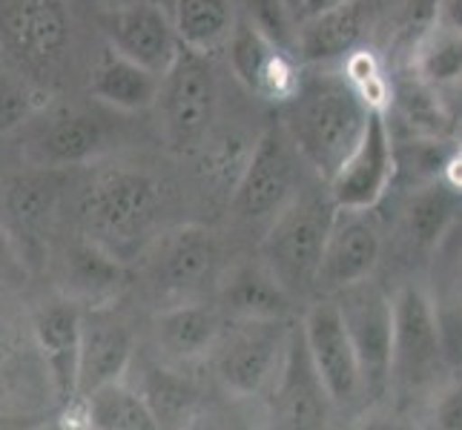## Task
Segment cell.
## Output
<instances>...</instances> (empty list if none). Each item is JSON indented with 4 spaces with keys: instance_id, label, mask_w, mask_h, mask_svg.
<instances>
[{
    "instance_id": "27",
    "label": "cell",
    "mask_w": 462,
    "mask_h": 430,
    "mask_svg": "<svg viewBox=\"0 0 462 430\" xmlns=\"http://www.w3.org/2000/svg\"><path fill=\"white\" fill-rule=\"evenodd\" d=\"M170 14L179 43L201 55L227 46V38L236 26L230 0H172Z\"/></svg>"
},
{
    "instance_id": "22",
    "label": "cell",
    "mask_w": 462,
    "mask_h": 430,
    "mask_svg": "<svg viewBox=\"0 0 462 430\" xmlns=\"http://www.w3.org/2000/svg\"><path fill=\"white\" fill-rule=\"evenodd\" d=\"M221 322L218 313L196 305V301H175L155 318L158 347L172 361H199L213 353L218 342Z\"/></svg>"
},
{
    "instance_id": "28",
    "label": "cell",
    "mask_w": 462,
    "mask_h": 430,
    "mask_svg": "<svg viewBox=\"0 0 462 430\" xmlns=\"http://www.w3.org/2000/svg\"><path fill=\"white\" fill-rule=\"evenodd\" d=\"M67 279H69L72 298L87 301V305H104L109 296L118 293L124 276H121V261L116 256H109L92 238L81 235L69 250Z\"/></svg>"
},
{
    "instance_id": "41",
    "label": "cell",
    "mask_w": 462,
    "mask_h": 430,
    "mask_svg": "<svg viewBox=\"0 0 462 430\" xmlns=\"http://www.w3.org/2000/svg\"><path fill=\"white\" fill-rule=\"evenodd\" d=\"M155 4H162V6H167V9H170V6H172V0H155Z\"/></svg>"
},
{
    "instance_id": "30",
    "label": "cell",
    "mask_w": 462,
    "mask_h": 430,
    "mask_svg": "<svg viewBox=\"0 0 462 430\" xmlns=\"http://www.w3.org/2000/svg\"><path fill=\"white\" fill-rule=\"evenodd\" d=\"M141 396L147 399L150 410L155 413L158 427L167 422H184L193 407V390L187 388V381L175 379L170 371L150 368L144 385L138 388Z\"/></svg>"
},
{
    "instance_id": "2",
    "label": "cell",
    "mask_w": 462,
    "mask_h": 430,
    "mask_svg": "<svg viewBox=\"0 0 462 430\" xmlns=\"http://www.w3.org/2000/svg\"><path fill=\"white\" fill-rule=\"evenodd\" d=\"M81 230L124 261L147 242L158 213V187L138 169H101L81 193Z\"/></svg>"
},
{
    "instance_id": "4",
    "label": "cell",
    "mask_w": 462,
    "mask_h": 430,
    "mask_svg": "<svg viewBox=\"0 0 462 430\" xmlns=\"http://www.w3.org/2000/svg\"><path fill=\"white\" fill-rule=\"evenodd\" d=\"M291 327L284 318H230L221 327L216 353V373L236 396H262L270 390L288 347Z\"/></svg>"
},
{
    "instance_id": "25",
    "label": "cell",
    "mask_w": 462,
    "mask_h": 430,
    "mask_svg": "<svg viewBox=\"0 0 462 430\" xmlns=\"http://www.w3.org/2000/svg\"><path fill=\"white\" fill-rule=\"evenodd\" d=\"M221 307L230 318H284L291 296L264 264H242L221 281Z\"/></svg>"
},
{
    "instance_id": "18",
    "label": "cell",
    "mask_w": 462,
    "mask_h": 430,
    "mask_svg": "<svg viewBox=\"0 0 462 430\" xmlns=\"http://www.w3.org/2000/svg\"><path fill=\"white\" fill-rule=\"evenodd\" d=\"M221 259V247L213 230L189 224L170 233L155 259V284L158 290L187 301L189 293L216 276V267Z\"/></svg>"
},
{
    "instance_id": "29",
    "label": "cell",
    "mask_w": 462,
    "mask_h": 430,
    "mask_svg": "<svg viewBox=\"0 0 462 430\" xmlns=\"http://www.w3.org/2000/svg\"><path fill=\"white\" fill-rule=\"evenodd\" d=\"M411 72L437 89L462 84V32L448 26H428L411 52Z\"/></svg>"
},
{
    "instance_id": "16",
    "label": "cell",
    "mask_w": 462,
    "mask_h": 430,
    "mask_svg": "<svg viewBox=\"0 0 462 430\" xmlns=\"http://www.w3.org/2000/svg\"><path fill=\"white\" fill-rule=\"evenodd\" d=\"M135 339L121 316L106 305H89L81 310V347H78V396L106 381L124 379L133 364Z\"/></svg>"
},
{
    "instance_id": "13",
    "label": "cell",
    "mask_w": 462,
    "mask_h": 430,
    "mask_svg": "<svg viewBox=\"0 0 462 430\" xmlns=\"http://www.w3.org/2000/svg\"><path fill=\"white\" fill-rule=\"evenodd\" d=\"M368 213L371 210H342V206H337L325 238L322 261H319L316 290L333 296L347 284L374 276L382 256V235Z\"/></svg>"
},
{
    "instance_id": "39",
    "label": "cell",
    "mask_w": 462,
    "mask_h": 430,
    "mask_svg": "<svg viewBox=\"0 0 462 430\" xmlns=\"http://www.w3.org/2000/svg\"><path fill=\"white\" fill-rule=\"evenodd\" d=\"M342 4H354V0H305L301 14H316V12H325V9L342 6ZM301 14H299V18H301Z\"/></svg>"
},
{
    "instance_id": "14",
    "label": "cell",
    "mask_w": 462,
    "mask_h": 430,
    "mask_svg": "<svg viewBox=\"0 0 462 430\" xmlns=\"http://www.w3.org/2000/svg\"><path fill=\"white\" fill-rule=\"evenodd\" d=\"M267 393H270V399H273L276 425L301 427V430H313V427L328 425L333 402L310 361L301 327H291L279 373Z\"/></svg>"
},
{
    "instance_id": "38",
    "label": "cell",
    "mask_w": 462,
    "mask_h": 430,
    "mask_svg": "<svg viewBox=\"0 0 462 430\" xmlns=\"http://www.w3.org/2000/svg\"><path fill=\"white\" fill-rule=\"evenodd\" d=\"M454 287H451V290L448 293H442V296H451V298H457L459 301V305H462V238H459V244H457V259H454Z\"/></svg>"
},
{
    "instance_id": "12",
    "label": "cell",
    "mask_w": 462,
    "mask_h": 430,
    "mask_svg": "<svg viewBox=\"0 0 462 430\" xmlns=\"http://www.w3.org/2000/svg\"><path fill=\"white\" fill-rule=\"evenodd\" d=\"M101 26L106 46L155 75L167 72L181 46L170 9L155 0H130V4L113 6L101 18Z\"/></svg>"
},
{
    "instance_id": "36",
    "label": "cell",
    "mask_w": 462,
    "mask_h": 430,
    "mask_svg": "<svg viewBox=\"0 0 462 430\" xmlns=\"http://www.w3.org/2000/svg\"><path fill=\"white\" fill-rule=\"evenodd\" d=\"M434 23L462 32V0H437L434 4Z\"/></svg>"
},
{
    "instance_id": "5",
    "label": "cell",
    "mask_w": 462,
    "mask_h": 430,
    "mask_svg": "<svg viewBox=\"0 0 462 430\" xmlns=\"http://www.w3.org/2000/svg\"><path fill=\"white\" fill-rule=\"evenodd\" d=\"M301 155L282 124L264 130L247 152L242 172L233 187V213L245 221L273 218L284 204L299 193Z\"/></svg>"
},
{
    "instance_id": "34",
    "label": "cell",
    "mask_w": 462,
    "mask_h": 430,
    "mask_svg": "<svg viewBox=\"0 0 462 430\" xmlns=\"http://www.w3.org/2000/svg\"><path fill=\"white\" fill-rule=\"evenodd\" d=\"M434 427L462 430V379H454L448 388H442L431 407Z\"/></svg>"
},
{
    "instance_id": "7",
    "label": "cell",
    "mask_w": 462,
    "mask_h": 430,
    "mask_svg": "<svg viewBox=\"0 0 462 430\" xmlns=\"http://www.w3.org/2000/svg\"><path fill=\"white\" fill-rule=\"evenodd\" d=\"M393 301L391 381L402 388H422L445 368L439 318L434 296L422 284H405Z\"/></svg>"
},
{
    "instance_id": "32",
    "label": "cell",
    "mask_w": 462,
    "mask_h": 430,
    "mask_svg": "<svg viewBox=\"0 0 462 430\" xmlns=\"http://www.w3.org/2000/svg\"><path fill=\"white\" fill-rule=\"evenodd\" d=\"M58 187L50 181V175H29L18 178L9 189V213L21 221L23 227H41L52 215Z\"/></svg>"
},
{
    "instance_id": "3",
    "label": "cell",
    "mask_w": 462,
    "mask_h": 430,
    "mask_svg": "<svg viewBox=\"0 0 462 430\" xmlns=\"http://www.w3.org/2000/svg\"><path fill=\"white\" fill-rule=\"evenodd\" d=\"M333 213L337 204L325 184V193H296L270 218L262 242V264L276 276L288 296L316 290V273Z\"/></svg>"
},
{
    "instance_id": "15",
    "label": "cell",
    "mask_w": 462,
    "mask_h": 430,
    "mask_svg": "<svg viewBox=\"0 0 462 430\" xmlns=\"http://www.w3.org/2000/svg\"><path fill=\"white\" fill-rule=\"evenodd\" d=\"M227 55L233 75L250 95L270 104H282L293 95L301 75L299 60L264 38L247 18L236 21L227 38Z\"/></svg>"
},
{
    "instance_id": "42",
    "label": "cell",
    "mask_w": 462,
    "mask_h": 430,
    "mask_svg": "<svg viewBox=\"0 0 462 430\" xmlns=\"http://www.w3.org/2000/svg\"><path fill=\"white\" fill-rule=\"evenodd\" d=\"M459 87H462V84H459ZM454 121H459V124H462V106H459V118H454Z\"/></svg>"
},
{
    "instance_id": "8",
    "label": "cell",
    "mask_w": 462,
    "mask_h": 430,
    "mask_svg": "<svg viewBox=\"0 0 462 430\" xmlns=\"http://www.w3.org/2000/svg\"><path fill=\"white\" fill-rule=\"evenodd\" d=\"M155 104L162 106L167 135L175 147L199 143L210 130L218 106V84L210 55L179 46L172 63L162 75Z\"/></svg>"
},
{
    "instance_id": "23",
    "label": "cell",
    "mask_w": 462,
    "mask_h": 430,
    "mask_svg": "<svg viewBox=\"0 0 462 430\" xmlns=\"http://www.w3.org/2000/svg\"><path fill=\"white\" fill-rule=\"evenodd\" d=\"M385 113L413 138H448L454 130V113L442 98V89L420 81L408 72L402 81H396L388 89Z\"/></svg>"
},
{
    "instance_id": "1",
    "label": "cell",
    "mask_w": 462,
    "mask_h": 430,
    "mask_svg": "<svg viewBox=\"0 0 462 430\" xmlns=\"http://www.w3.org/2000/svg\"><path fill=\"white\" fill-rule=\"evenodd\" d=\"M279 106L282 130L322 184L337 175L359 143L374 109L345 69H333V63L301 69L293 95Z\"/></svg>"
},
{
    "instance_id": "35",
    "label": "cell",
    "mask_w": 462,
    "mask_h": 430,
    "mask_svg": "<svg viewBox=\"0 0 462 430\" xmlns=\"http://www.w3.org/2000/svg\"><path fill=\"white\" fill-rule=\"evenodd\" d=\"M26 281V264L14 238L0 224V287H21Z\"/></svg>"
},
{
    "instance_id": "10",
    "label": "cell",
    "mask_w": 462,
    "mask_h": 430,
    "mask_svg": "<svg viewBox=\"0 0 462 430\" xmlns=\"http://www.w3.org/2000/svg\"><path fill=\"white\" fill-rule=\"evenodd\" d=\"M393 175V133L388 115L385 109H371L359 143L328 181V193L342 210H374L388 193Z\"/></svg>"
},
{
    "instance_id": "43",
    "label": "cell",
    "mask_w": 462,
    "mask_h": 430,
    "mask_svg": "<svg viewBox=\"0 0 462 430\" xmlns=\"http://www.w3.org/2000/svg\"><path fill=\"white\" fill-rule=\"evenodd\" d=\"M121 4H130V0H118V4H116V6H121Z\"/></svg>"
},
{
    "instance_id": "31",
    "label": "cell",
    "mask_w": 462,
    "mask_h": 430,
    "mask_svg": "<svg viewBox=\"0 0 462 430\" xmlns=\"http://www.w3.org/2000/svg\"><path fill=\"white\" fill-rule=\"evenodd\" d=\"M50 104V92L23 78L0 75V135L14 133Z\"/></svg>"
},
{
    "instance_id": "26",
    "label": "cell",
    "mask_w": 462,
    "mask_h": 430,
    "mask_svg": "<svg viewBox=\"0 0 462 430\" xmlns=\"http://www.w3.org/2000/svg\"><path fill=\"white\" fill-rule=\"evenodd\" d=\"M72 402L81 407L87 427H98V430H155L158 427V419L150 410L147 399L141 396L138 388H133L130 381H126V376L106 381V385L78 396Z\"/></svg>"
},
{
    "instance_id": "33",
    "label": "cell",
    "mask_w": 462,
    "mask_h": 430,
    "mask_svg": "<svg viewBox=\"0 0 462 430\" xmlns=\"http://www.w3.org/2000/svg\"><path fill=\"white\" fill-rule=\"evenodd\" d=\"M247 12H250L247 21L256 26L264 38H270L279 46V50L293 55L299 18L288 6H284V0H247Z\"/></svg>"
},
{
    "instance_id": "11",
    "label": "cell",
    "mask_w": 462,
    "mask_h": 430,
    "mask_svg": "<svg viewBox=\"0 0 462 430\" xmlns=\"http://www.w3.org/2000/svg\"><path fill=\"white\" fill-rule=\"evenodd\" d=\"M299 327H301V336H305L310 361L319 379H322L333 407L356 405L365 396L362 373H359L354 344L347 339V330L342 325V316L333 296L313 301Z\"/></svg>"
},
{
    "instance_id": "24",
    "label": "cell",
    "mask_w": 462,
    "mask_h": 430,
    "mask_svg": "<svg viewBox=\"0 0 462 430\" xmlns=\"http://www.w3.org/2000/svg\"><path fill=\"white\" fill-rule=\"evenodd\" d=\"M459 210H462V196L442 178L417 184L402 210L405 235L417 250L425 252L439 250V244L454 230Z\"/></svg>"
},
{
    "instance_id": "20",
    "label": "cell",
    "mask_w": 462,
    "mask_h": 430,
    "mask_svg": "<svg viewBox=\"0 0 462 430\" xmlns=\"http://www.w3.org/2000/svg\"><path fill=\"white\" fill-rule=\"evenodd\" d=\"M106 147L104 126L84 113H63L46 124L26 147V158L35 167L60 169L92 161Z\"/></svg>"
},
{
    "instance_id": "40",
    "label": "cell",
    "mask_w": 462,
    "mask_h": 430,
    "mask_svg": "<svg viewBox=\"0 0 462 430\" xmlns=\"http://www.w3.org/2000/svg\"><path fill=\"white\" fill-rule=\"evenodd\" d=\"M284 6H288V9L296 14V18H299V14H301V6H305V0H284Z\"/></svg>"
},
{
    "instance_id": "6",
    "label": "cell",
    "mask_w": 462,
    "mask_h": 430,
    "mask_svg": "<svg viewBox=\"0 0 462 430\" xmlns=\"http://www.w3.org/2000/svg\"><path fill=\"white\" fill-rule=\"evenodd\" d=\"M347 339L359 361L365 396H382L391 385V344H393V301L374 279L342 287L333 293Z\"/></svg>"
},
{
    "instance_id": "19",
    "label": "cell",
    "mask_w": 462,
    "mask_h": 430,
    "mask_svg": "<svg viewBox=\"0 0 462 430\" xmlns=\"http://www.w3.org/2000/svg\"><path fill=\"white\" fill-rule=\"evenodd\" d=\"M362 29H365V12L359 0L316 14H301L296 23L293 55L305 67L345 60L350 52H356Z\"/></svg>"
},
{
    "instance_id": "37",
    "label": "cell",
    "mask_w": 462,
    "mask_h": 430,
    "mask_svg": "<svg viewBox=\"0 0 462 430\" xmlns=\"http://www.w3.org/2000/svg\"><path fill=\"white\" fill-rule=\"evenodd\" d=\"M442 181L448 184L451 189L462 196V141L454 143L448 158H445V167H442Z\"/></svg>"
},
{
    "instance_id": "17",
    "label": "cell",
    "mask_w": 462,
    "mask_h": 430,
    "mask_svg": "<svg viewBox=\"0 0 462 430\" xmlns=\"http://www.w3.org/2000/svg\"><path fill=\"white\" fill-rule=\"evenodd\" d=\"M32 336L41 364L50 376L58 405H69L78 393V347H81V307L75 301H55L38 310Z\"/></svg>"
},
{
    "instance_id": "9",
    "label": "cell",
    "mask_w": 462,
    "mask_h": 430,
    "mask_svg": "<svg viewBox=\"0 0 462 430\" xmlns=\"http://www.w3.org/2000/svg\"><path fill=\"white\" fill-rule=\"evenodd\" d=\"M63 0H0V50L21 69H52L69 46Z\"/></svg>"
},
{
    "instance_id": "21",
    "label": "cell",
    "mask_w": 462,
    "mask_h": 430,
    "mask_svg": "<svg viewBox=\"0 0 462 430\" xmlns=\"http://www.w3.org/2000/svg\"><path fill=\"white\" fill-rule=\"evenodd\" d=\"M158 89H162V75L124 58L113 46H106L89 69L92 98L116 106L121 113H141V109L155 106Z\"/></svg>"
}]
</instances>
